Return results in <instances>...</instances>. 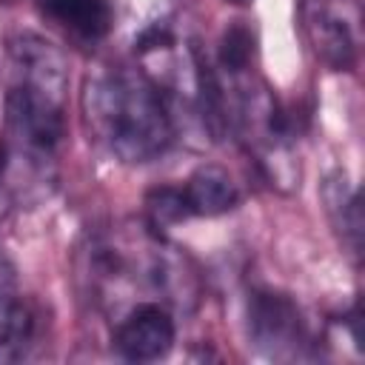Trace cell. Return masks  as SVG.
Returning a JSON list of instances; mask_svg holds the SVG:
<instances>
[{"mask_svg": "<svg viewBox=\"0 0 365 365\" xmlns=\"http://www.w3.org/2000/svg\"><path fill=\"white\" fill-rule=\"evenodd\" d=\"M248 339L274 359L299 356L308 334L297 302L279 291H254L248 297Z\"/></svg>", "mask_w": 365, "mask_h": 365, "instance_id": "obj_4", "label": "cell"}, {"mask_svg": "<svg viewBox=\"0 0 365 365\" xmlns=\"http://www.w3.org/2000/svg\"><path fill=\"white\" fill-rule=\"evenodd\" d=\"M299 31L314 57L334 71H351L362 46L359 0H299Z\"/></svg>", "mask_w": 365, "mask_h": 365, "instance_id": "obj_3", "label": "cell"}, {"mask_svg": "<svg viewBox=\"0 0 365 365\" xmlns=\"http://www.w3.org/2000/svg\"><path fill=\"white\" fill-rule=\"evenodd\" d=\"M182 197L191 217H220L240 202V188L222 165L205 163L185 180Z\"/></svg>", "mask_w": 365, "mask_h": 365, "instance_id": "obj_7", "label": "cell"}, {"mask_svg": "<svg viewBox=\"0 0 365 365\" xmlns=\"http://www.w3.org/2000/svg\"><path fill=\"white\" fill-rule=\"evenodd\" d=\"M322 197H325V205H328V214H331L334 228H336L339 237L351 245V251L359 254L362 208H359V194H356V188H351L348 180H345V174L336 171V174H331V177L325 180Z\"/></svg>", "mask_w": 365, "mask_h": 365, "instance_id": "obj_9", "label": "cell"}, {"mask_svg": "<svg viewBox=\"0 0 365 365\" xmlns=\"http://www.w3.org/2000/svg\"><path fill=\"white\" fill-rule=\"evenodd\" d=\"M145 214H148V228H154V231L177 225V222L191 217L185 197H182V188H174V185L151 188L145 194Z\"/></svg>", "mask_w": 365, "mask_h": 365, "instance_id": "obj_11", "label": "cell"}, {"mask_svg": "<svg viewBox=\"0 0 365 365\" xmlns=\"http://www.w3.org/2000/svg\"><path fill=\"white\" fill-rule=\"evenodd\" d=\"M6 63L0 191L11 205L37 208L57 191L60 180L68 66L63 51L34 31L9 37Z\"/></svg>", "mask_w": 365, "mask_h": 365, "instance_id": "obj_1", "label": "cell"}, {"mask_svg": "<svg viewBox=\"0 0 365 365\" xmlns=\"http://www.w3.org/2000/svg\"><path fill=\"white\" fill-rule=\"evenodd\" d=\"M217 60H220V68L231 77H240L245 68H251V60H254V31L237 20L231 23L222 37H220V48H217Z\"/></svg>", "mask_w": 365, "mask_h": 365, "instance_id": "obj_10", "label": "cell"}, {"mask_svg": "<svg viewBox=\"0 0 365 365\" xmlns=\"http://www.w3.org/2000/svg\"><path fill=\"white\" fill-rule=\"evenodd\" d=\"M83 114L94 140L120 163H148L174 140L163 88L140 68H103L86 80Z\"/></svg>", "mask_w": 365, "mask_h": 365, "instance_id": "obj_2", "label": "cell"}, {"mask_svg": "<svg viewBox=\"0 0 365 365\" xmlns=\"http://www.w3.org/2000/svg\"><path fill=\"white\" fill-rule=\"evenodd\" d=\"M225 3H237V6H245V3H251V0H225Z\"/></svg>", "mask_w": 365, "mask_h": 365, "instance_id": "obj_12", "label": "cell"}, {"mask_svg": "<svg viewBox=\"0 0 365 365\" xmlns=\"http://www.w3.org/2000/svg\"><path fill=\"white\" fill-rule=\"evenodd\" d=\"M177 328L165 302L145 299L128 308V314L117 322L114 348L128 362H154L163 359L174 345Z\"/></svg>", "mask_w": 365, "mask_h": 365, "instance_id": "obj_5", "label": "cell"}, {"mask_svg": "<svg viewBox=\"0 0 365 365\" xmlns=\"http://www.w3.org/2000/svg\"><path fill=\"white\" fill-rule=\"evenodd\" d=\"M46 17L83 40H100L111 31L114 9L108 0H40Z\"/></svg>", "mask_w": 365, "mask_h": 365, "instance_id": "obj_8", "label": "cell"}, {"mask_svg": "<svg viewBox=\"0 0 365 365\" xmlns=\"http://www.w3.org/2000/svg\"><path fill=\"white\" fill-rule=\"evenodd\" d=\"M34 311L20 291L14 265L0 251V365L20 362L34 345Z\"/></svg>", "mask_w": 365, "mask_h": 365, "instance_id": "obj_6", "label": "cell"}]
</instances>
